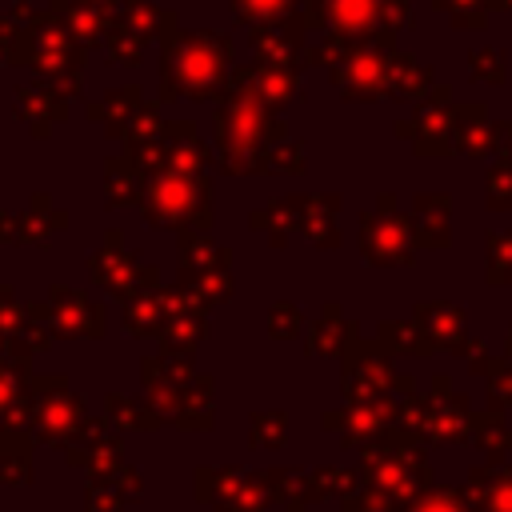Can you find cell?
I'll list each match as a JSON object with an SVG mask.
<instances>
[{
  "label": "cell",
  "instance_id": "4fadbf2b",
  "mask_svg": "<svg viewBox=\"0 0 512 512\" xmlns=\"http://www.w3.org/2000/svg\"><path fill=\"white\" fill-rule=\"evenodd\" d=\"M276 336H296L300 332V324H296V308L292 304H276Z\"/></svg>",
  "mask_w": 512,
  "mask_h": 512
},
{
  "label": "cell",
  "instance_id": "6da1fadb",
  "mask_svg": "<svg viewBox=\"0 0 512 512\" xmlns=\"http://www.w3.org/2000/svg\"><path fill=\"white\" fill-rule=\"evenodd\" d=\"M204 188H196L188 176L180 172H168V176H152L144 184V196H140V208L148 212V220L156 224H184V220H204Z\"/></svg>",
  "mask_w": 512,
  "mask_h": 512
},
{
  "label": "cell",
  "instance_id": "8fae6325",
  "mask_svg": "<svg viewBox=\"0 0 512 512\" xmlns=\"http://www.w3.org/2000/svg\"><path fill=\"white\" fill-rule=\"evenodd\" d=\"M232 4L244 20H276L288 8V0H232Z\"/></svg>",
  "mask_w": 512,
  "mask_h": 512
},
{
  "label": "cell",
  "instance_id": "52a82bcc",
  "mask_svg": "<svg viewBox=\"0 0 512 512\" xmlns=\"http://www.w3.org/2000/svg\"><path fill=\"white\" fill-rule=\"evenodd\" d=\"M80 316H96L80 296H72V292H56L52 296V308H48V320L44 324H52L60 336H76V332H96L92 324H84Z\"/></svg>",
  "mask_w": 512,
  "mask_h": 512
},
{
  "label": "cell",
  "instance_id": "3957f363",
  "mask_svg": "<svg viewBox=\"0 0 512 512\" xmlns=\"http://www.w3.org/2000/svg\"><path fill=\"white\" fill-rule=\"evenodd\" d=\"M224 68V48L216 40H180L176 56L168 52V76L176 72V88L204 96L208 88H216Z\"/></svg>",
  "mask_w": 512,
  "mask_h": 512
},
{
  "label": "cell",
  "instance_id": "ba28073f",
  "mask_svg": "<svg viewBox=\"0 0 512 512\" xmlns=\"http://www.w3.org/2000/svg\"><path fill=\"white\" fill-rule=\"evenodd\" d=\"M328 20L340 32H364L380 16V0H328Z\"/></svg>",
  "mask_w": 512,
  "mask_h": 512
},
{
  "label": "cell",
  "instance_id": "9c48e42d",
  "mask_svg": "<svg viewBox=\"0 0 512 512\" xmlns=\"http://www.w3.org/2000/svg\"><path fill=\"white\" fill-rule=\"evenodd\" d=\"M408 512H472V504L460 500L456 492H424V496L412 500Z\"/></svg>",
  "mask_w": 512,
  "mask_h": 512
},
{
  "label": "cell",
  "instance_id": "5b68a950",
  "mask_svg": "<svg viewBox=\"0 0 512 512\" xmlns=\"http://www.w3.org/2000/svg\"><path fill=\"white\" fill-rule=\"evenodd\" d=\"M264 136V116H260V104L256 100H232L220 108V144L224 152L236 160V156H252V148L260 144Z\"/></svg>",
  "mask_w": 512,
  "mask_h": 512
},
{
  "label": "cell",
  "instance_id": "8992f818",
  "mask_svg": "<svg viewBox=\"0 0 512 512\" xmlns=\"http://www.w3.org/2000/svg\"><path fill=\"white\" fill-rule=\"evenodd\" d=\"M80 412H84V404L76 396H68L64 388H56V400L52 404H40L36 408V420H40V432L44 436H64V432H72L80 424Z\"/></svg>",
  "mask_w": 512,
  "mask_h": 512
},
{
  "label": "cell",
  "instance_id": "277c9868",
  "mask_svg": "<svg viewBox=\"0 0 512 512\" xmlns=\"http://www.w3.org/2000/svg\"><path fill=\"white\" fill-rule=\"evenodd\" d=\"M364 256L372 264H400L412 260V220L404 216H364V232H360Z\"/></svg>",
  "mask_w": 512,
  "mask_h": 512
},
{
  "label": "cell",
  "instance_id": "7c38bea8",
  "mask_svg": "<svg viewBox=\"0 0 512 512\" xmlns=\"http://www.w3.org/2000/svg\"><path fill=\"white\" fill-rule=\"evenodd\" d=\"M184 248H188V268H204V272H212V264H216V248L208 244V240H184Z\"/></svg>",
  "mask_w": 512,
  "mask_h": 512
},
{
  "label": "cell",
  "instance_id": "30bf717a",
  "mask_svg": "<svg viewBox=\"0 0 512 512\" xmlns=\"http://www.w3.org/2000/svg\"><path fill=\"white\" fill-rule=\"evenodd\" d=\"M280 440H284V420H280L276 412H272V416H268V412H260V416L252 420V444H256V448H264V444H272V448H276Z\"/></svg>",
  "mask_w": 512,
  "mask_h": 512
},
{
  "label": "cell",
  "instance_id": "7a4b0ae2",
  "mask_svg": "<svg viewBox=\"0 0 512 512\" xmlns=\"http://www.w3.org/2000/svg\"><path fill=\"white\" fill-rule=\"evenodd\" d=\"M364 476L372 488L396 496V500H412L424 496V460L416 448H388V444H372V460L364 464Z\"/></svg>",
  "mask_w": 512,
  "mask_h": 512
}]
</instances>
